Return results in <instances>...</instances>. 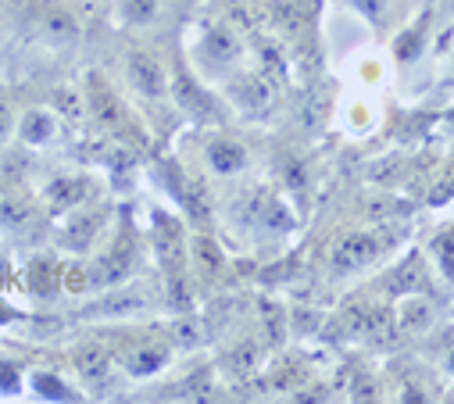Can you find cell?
Here are the masks:
<instances>
[{
    "instance_id": "cell-1",
    "label": "cell",
    "mask_w": 454,
    "mask_h": 404,
    "mask_svg": "<svg viewBox=\"0 0 454 404\" xmlns=\"http://www.w3.org/2000/svg\"><path fill=\"white\" fill-rule=\"evenodd\" d=\"M197 79H204L207 86L218 82H233L244 65H247V40L244 29L237 26V19L230 12H200L190 26V47H186Z\"/></svg>"
},
{
    "instance_id": "cell-6",
    "label": "cell",
    "mask_w": 454,
    "mask_h": 404,
    "mask_svg": "<svg viewBox=\"0 0 454 404\" xmlns=\"http://www.w3.org/2000/svg\"><path fill=\"white\" fill-rule=\"evenodd\" d=\"M380 254H383V240H380L376 229L372 233L369 229H351V233L340 237V244L333 247L329 265H333V276H351V272L369 268Z\"/></svg>"
},
{
    "instance_id": "cell-5",
    "label": "cell",
    "mask_w": 454,
    "mask_h": 404,
    "mask_svg": "<svg viewBox=\"0 0 454 404\" xmlns=\"http://www.w3.org/2000/svg\"><path fill=\"white\" fill-rule=\"evenodd\" d=\"M200 161H204V168H207L211 175H218V179H237V175L247 172L251 151H247V144H244L240 136H233V133L207 129V133L200 136Z\"/></svg>"
},
{
    "instance_id": "cell-13",
    "label": "cell",
    "mask_w": 454,
    "mask_h": 404,
    "mask_svg": "<svg viewBox=\"0 0 454 404\" xmlns=\"http://www.w3.org/2000/svg\"><path fill=\"white\" fill-rule=\"evenodd\" d=\"M380 79H383L380 58H362V65H358V82H362V86H376Z\"/></svg>"
},
{
    "instance_id": "cell-3",
    "label": "cell",
    "mask_w": 454,
    "mask_h": 404,
    "mask_svg": "<svg viewBox=\"0 0 454 404\" xmlns=\"http://www.w3.org/2000/svg\"><path fill=\"white\" fill-rule=\"evenodd\" d=\"M126 82L140 100H165L172 97V75L168 65L151 47H129L126 50Z\"/></svg>"
},
{
    "instance_id": "cell-2",
    "label": "cell",
    "mask_w": 454,
    "mask_h": 404,
    "mask_svg": "<svg viewBox=\"0 0 454 404\" xmlns=\"http://www.w3.org/2000/svg\"><path fill=\"white\" fill-rule=\"evenodd\" d=\"M22 12H26V29L47 47H68L82 36L79 12L68 0H26Z\"/></svg>"
},
{
    "instance_id": "cell-8",
    "label": "cell",
    "mask_w": 454,
    "mask_h": 404,
    "mask_svg": "<svg viewBox=\"0 0 454 404\" xmlns=\"http://www.w3.org/2000/svg\"><path fill=\"white\" fill-rule=\"evenodd\" d=\"M58 133V115L51 108H26L19 112V126H15V136L29 147H43L51 144Z\"/></svg>"
},
{
    "instance_id": "cell-10",
    "label": "cell",
    "mask_w": 454,
    "mask_h": 404,
    "mask_svg": "<svg viewBox=\"0 0 454 404\" xmlns=\"http://www.w3.org/2000/svg\"><path fill=\"white\" fill-rule=\"evenodd\" d=\"M433 254H436V261H440L443 276H447V279H454V226L433 237Z\"/></svg>"
},
{
    "instance_id": "cell-4",
    "label": "cell",
    "mask_w": 454,
    "mask_h": 404,
    "mask_svg": "<svg viewBox=\"0 0 454 404\" xmlns=\"http://www.w3.org/2000/svg\"><path fill=\"white\" fill-rule=\"evenodd\" d=\"M193 0H115V22L126 33H151L179 22Z\"/></svg>"
},
{
    "instance_id": "cell-12",
    "label": "cell",
    "mask_w": 454,
    "mask_h": 404,
    "mask_svg": "<svg viewBox=\"0 0 454 404\" xmlns=\"http://www.w3.org/2000/svg\"><path fill=\"white\" fill-rule=\"evenodd\" d=\"M15 126H19V112L12 105V97L0 89V147H4L12 136H15Z\"/></svg>"
},
{
    "instance_id": "cell-9",
    "label": "cell",
    "mask_w": 454,
    "mask_h": 404,
    "mask_svg": "<svg viewBox=\"0 0 454 404\" xmlns=\"http://www.w3.org/2000/svg\"><path fill=\"white\" fill-rule=\"evenodd\" d=\"M165 361H168V347L151 344V340H144L137 351H129V354L122 358V365H126L129 376H154Z\"/></svg>"
},
{
    "instance_id": "cell-11",
    "label": "cell",
    "mask_w": 454,
    "mask_h": 404,
    "mask_svg": "<svg viewBox=\"0 0 454 404\" xmlns=\"http://www.w3.org/2000/svg\"><path fill=\"white\" fill-rule=\"evenodd\" d=\"M372 100H351V108H348V115H344V126L351 129V133H369L372 129Z\"/></svg>"
},
{
    "instance_id": "cell-7",
    "label": "cell",
    "mask_w": 454,
    "mask_h": 404,
    "mask_svg": "<svg viewBox=\"0 0 454 404\" xmlns=\"http://www.w3.org/2000/svg\"><path fill=\"white\" fill-rule=\"evenodd\" d=\"M333 4H344L355 15H362L380 36H387L390 29H397L411 12H408V0H333Z\"/></svg>"
},
{
    "instance_id": "cell-14",
    "label": "cell",
    "mask_w": 454,
    "mask_h": 404,
    "mask_svg": "<svg viewBox=\"0 0 454 404\" xmlns=\"http://www.w3.org/2000/svg\"><path fill=\"white\" fill-rule=\"evenodd\" d=\"M443 369H447V372H450V376H454V347H450V351H447V358H443Z\"/></svg>"
},
{
    "instance_id": "cell-15",
    "label": "cell",
    "mask_w": 454,
    "mask_h": 404,
    "mask_svg": "<svg viewBox=\"0 0 454 404\" xmlns=\"http://www.w3.org/2000/svg\"><path fill=\"white\" fill-rule=\"evenodd\" d=\"M419 8H429V0H408V12H419Z\"/></svg>"
}]
</instances>
